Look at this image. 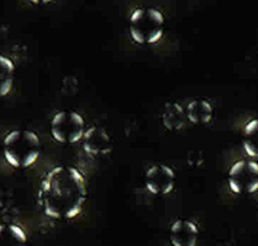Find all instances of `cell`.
Instances as JSON below:
<instances>
[{
    "label": "cell",
    "instance_id": "cell-5",
    "mask_svg": "<svg viewBox=\"0 0 258 246\" xmlns=\"http://www.w3.org/2000/svg\"><path fill=\"white\" fill-rule=\"evenodd\" d=\"M145 185L152 195H168L174 188L175 172L171 166L164 164L151 166L145 174Z\"/></svg>",
    "mask_w": 258,
    "mask_h": 246
},
{
    "label": "cell",
    "instance_id": "cell-7",
    "mask_svg": "<svg viewBox=\"0 0 258 246\" xmlns=\"http://www.w3.org/2000/svg\"><path fill=\"white\" fill-rule=\"evenodd\" d=\"M199 228L194 221L177 219L169 228V240L173 246H197Z\"/></svg>",
    "mask_w": 258,
    "mask_h": 246
},
{
    "label": "cell",
    "instance_id": "cell-17",
    "mask_svg": "<svg viewBox=\"0 0 258 246\" xmlns=\"http://www.w3.org/2000/svg\"><path fill=\"white\" fill-rule=\"evenodd\" d=\"M247 166H248L249 171L258 175V163H256V161H253V160H249L248 163H247Z\"/></svg>",
    "mask_w": 258,
    "mask_h": 246
},
{
    "label": "cell",
    "instance_id": "cell-1",
    "mask_svg": "<svg viewBox=\"0 0 258 246\" xmlns=\"http://www.w3.org/2000/svg\"><path fill=\"white\" fill-rule=\"evenodd\" d=\"M37 199L48 218L72 220L83 212L88 199L86 176L76 166H53L41 180Z\"/></svg>",
    "mask_w": 258,
    "mask_h": 246
},
{
    "label": "cell",
    "instance_id": "cell-11",
    "mask_svg": "<svg viewBox=\"0 0 258 246\" xmlns=\"http://www.w3.org/2000/svg\"><path fill=\"white\" fill-rule=\"evenodd\" d=\"M213 116V107L207 100H194L186 107V117L191 123H207Z\"/></svg>",
    "mask_w": 258,
    "mask_h": 246
},
{
    "label": "cell",
    "instance_id": "cell-6",
    "mask_svg": "<svg viewBox=\"0 0 258 246\" xmlns=\"http://www.w3.org/2000/svg\"><path fill=\"white\" fill-rule=\"evenodd\" d=\"M82 146L90 157H104L112 150L111 137L104 128L99 126H90L84 132Z\"/></svg>",
    "mask_w": 258,
    "mask_h": 246
},
{
    "label": "cell",
    "instance_id": "cell-3",
    "mask_svg": "<svg viewBox=\"0 0 258 246\" xmlns=\"http://www.w3.org/2000/svg\"><path fill=\"white\" fill-rule=\"evenodd\" d=\"M164 15L156 8H137L130 15L128 31L139 45H155L163 37Z\"/></svg>",
    "mask_w": 258,
    "mask_h": 246
},
{
    "label": "cell",
    "instance_id": "cell-12",
    "mask_svg": "<svg viewBox=\"0 0 258 246\" xmlns=\"http://www.w3.org/2000/svg\"><path fill=\"white\" fill-rule=\"evenodd\" d=\"M243 169H245V161L243 160L237 161V163H235L234 165L230 168V176H236V175L240 174Z\"/></svg>",
    "mask_w": 258,
    "mask_h": 246
},
{
    "label": "cell",
    "instance_id": "cell-8",
    "mask_svg": "<svg viewBox=\"0 0 258 246\" xmlns=\"http://www.w3.org/2000/svg\"><path fill=\"white\" fill-rule=\"evenodd\" d=\"M29 240L25 230L12 221L0 223V246H27Z\"/></svg>",
    "mask_w": 258,
    "mask_h": 246
},
{
    "label": "cell",
    "instance_id": "cell-15",
    "mask_svg": "<svg viewBox=\"0 0 258 246\" xmlns=\"http://www.w3.org/2000/svg\"><path fill=\"white\" fill-rule=\"evenodd\" d=\"M229 187H230V190H231L234 193H241V191H242L241 184L238 181H236L235 179H230L229 180Z\"/></svg>",
    "mask_w": 258,
    "mask_h": 246
},
{
    "label": "cell",
    "instance_id": "cell-10",
    "mask_svg": "<svg viewBox=\"0 0 258 246\" xmlns=\"http://www.w3.org/2000/svg\"><path fill=\"white\" fill-rule=\"evenodd\" d=\"M186 114L183 107L178 103L172 102L167 103L166 110L162 114V122L167 130L171 131H179L184 128L186 122Z\"/></svg>",
    "mask_w": 258,
    "mask_h": 246
},
{
    "label": "cell",
    "instance_id": "cell-16",
    "mask_svg": "<svg viewBox=\"0 0 258 246\" xmlns=\"http://www.w3.org/2000/svg\"><path fill=\"white\" fill-rule=\"evenodd\" d=\"M257 190H258V179H254L253 181L249 182L248 186H247V192L253 193V192H256Z\"/></svg>",
    "mask_w": 258,
    "mask_h": 246
},
{
    "label": "cell",
    "instance_id": "cell-2",
    "mask_svg": "<svg viewBox=\"0 0 258 246\" xmlns=\"http://www.w3.org/2000/svg\"><path fill=\"white\" fill-rule=\"evenodd\" d=\"M42 150L41 139L36 132L25 128L10 131L3 139V155L10 166L25 170L38 160Z\"/></svg>",
    "mask_w": 258,
    "mask_h": 246
},
{
    "label": "cell",
    "instance_id": "cell-13",
    "mask_svg": "<svg viewBox=\"0 0 258 246\" xmlns=\"http://www.w3.org/2000/svg\"><path fill=\"white\" fill-rule=\"evenodd\" d=\"M243 148H245V150H246L247 154H248V157H251V158L258 157V152L256 150V148L252 146L249 142H247V141L243 142Z\"/></svg>",
    "mask_w": 258,
    "mask_h": 246
},
{
    "label": "cell",
    "instance_id": "cell-14",
    "mask_svg": "<svg viewBox=\"0 0 258 246\" xmlns=\"http://www.w3.org/2000/svg\"><path fill=\"white\" fill-rule=\"evenodd\" d=\"M258 130V119H252L246 125L245 127V132L247 135H252L253 132H256Z\"/></svg>",
    "mask_w": 258,
    "mask_h": 246
},
{
    "label": "cell",
    "instance_id": "cell-4",
    "mask_svg": "<svg viewBox=\"0 0 258 246\" xmlns=\"http://www.w3.org/2000/svg\"><path fill=\"white\" fill-rule=\"evenodd\" d=\"M86 130L83 116L73 110L56 112L49 123L52 138L61 144L78 143L83 138Z\"/></svg>",
    "mask_w": 258,
    "mask_h": 246
},
{
    "label": "cell",
    "instance_id": "cell-9",
    "mask_svg": "<svg viewBox=\"0 0 258 246\" xmlns=\"http://www.w3.org/2000/svg\"><path fill=\"white\" fill-rule=\"evenodd\" d=\"M15 81V63L12 58L0 53V97L10 94Z\"/></svg>",
    "mask_w": 258,
    "mask_h": 246
}]
</instances>
